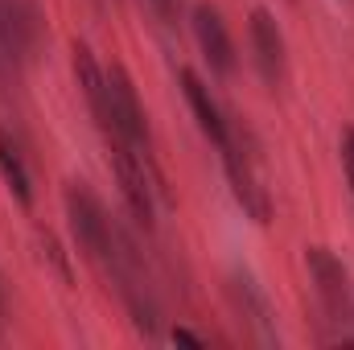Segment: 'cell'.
Instances as JSON below:
<instances>
[{"instance_id":"obj_1","label":"cell","mask_w":354,"mask_h":350,"mask_svg":"<svg viewBox=\"0 0 354 350\" xmlns=\"http://www.w3.org/2000/svg\"><path fill=\"white\" fill-rule=\"evenodd\" d=\"M62 206H66V219H71V231H75L79 248H83L95 264L107 268L111 256H115V248H120V235H115V227H111L103 202L91 194L83 181H71L66 194H62Z\"/></svg>"},{"instance_id":"obj_2","label":"cell","mask_w":354,"mask_h":350,"mask_svg":"<svg viewBox=\"0 0 354 350\" xmlns=\"http://www.w3.org/2000/svg\"><path fill=\"white\" fill-rule=\"evenodd\" d=\"M107 157H111V169L120 181V194L132 210V219L140 227H153L157 219V194H153V174H149V157H140L132 145H124L120 136H107Z\"/></svg>"},{"instance_id":"obj_3","label":"cell","mask_w":354,"mask_h":350,"mask_svg":"<svg viewBox=\"0 0 354 350\" xmlns=\"http://www.w3.org/2000/svg\"><path fill=\"white\" fill-rule=\"evenodd\" d=\"M107 95H111V128H107V136H120L140 157H149V149H153L149 111H145V103H140V95H136V87H132V79H128L124 66L107 71Z\"/></svg>"},{"instance_id":"obj_4","label":"cell","mask_w":354,"mask_h":350,"mask_svg":"<svg viewBox=\"0 0 354 350\" xmlns=\"http://www.w3.org/2000/svg\"><path fill=\"white\" fill-rule=\"evenodd\" d=\"M227 301H231V309L239 313V322L248 326V334L256 338V342H280V330H276V309H272V301H268V293L260 288V280L252 276V272H243V268H235L231 276H227Z\"/></svg>"},{"instance_id":"obj_5","label":"cell","mask_w":354,"mask_h":350,"mask_svg":"<svg viewBox=\"0 0 354 350\" xmlns=\"http://www.w3.org/2000/svg\"><path fill=\"white\" fill-rule=\"evenodd\" d=\"M194 42H198V50H202V58H206V66L214 71V75H235V42H231V29H227V21H223V12L214 8V4H194Z\"/></svg>"},{"instance_id":"obj_6","label":"cell","mask_w":354,"mask_h":350,"mask_svg":"<svg viewBox=\"0 0 354 350\" xmlns=\"http://www.w3.org/2000/svg\"><path fill=\"white\" fill-rule=\"evenodd\" d=\"M4 8V29H8V46L17 54V62H33L41 54V42H46V17H41V4L37 0H0Z\"/></svg>"},{"instance_id":"obj_7","label":"cell","mask_w":354,"mask_h":350,"mask_svg":"<svg viewBox=\"0 0 354 350\" xmlns=\"http://www.w3.org/2000/svg\"><path fill=\"white\" fill-rule=\"evenodd\" d=\"M218 153H223L231 194H235V202L243 206V214H252L256 223H268V219H272V202H268V190L260 185V177H256V169H252V161L243 157V149H239L235 140H227V149H218Z\"/></svg>"},{"instance_id":"obj_8","label":"cell","mask_w":354,"mask_h":350,"mask_svg":"<svg viewBox=\"0 0 354 350\" xmlns=\"http://www.w3.org/2000/svg\"><path fill=\"white\" fill-rule=\"evenodd\" d=\"M248 42H252V58H256V71L268 87H276L284 79V33L276 25V17L268 8H252V21H248Z\"/></svg>"},{"instance_id":"obj_9","label":"cell","mask_w":354,"mask_h":350,"mask_svg":"<svg viewBox=\"0 0 354 350\" xmlns=\"http://www.w3.org/2000/svg\"><path fill=\"white\" fill-rule=\"evenodd\" d=\"M177 83H181V95H185V103H189V111H194V120H198L202 136H206L214 149H227L231 128H227L223 107H218V99L210 95V87H206V83H202L189 66H181V71H177Z\"/></svg>"},{"instance_id":"obj_10","label":"cell","mask_w":354,"mask_h":350,"mask_svg":"<svg viewBox=\"0 0 354 350\" xmlns=\"http://www.w3.org/2000/svg\"><path fill=\"white\" fill-rule=\"evenodd\" d=\"M71 66H75V79H79V87H83V95H87V107H91V116H95V124H99V132L107 136V128H111L107 71L95 62L91 46H83V42H75V46H71Z\"/></svg>"},{"instance_id":"obj_11","label":"cell","mask_w":354,"mask_h":350,"mask_svg":"<svg viewBox=\"0 0 354 350\" xmlns=\"http://www.w3.org/2000/svg\"><path fill=\"white\" fill-rule=\"evenodd\" d=\"M305 268H309V280L317 284V293H322V301L330 305V309H342L346 305V297H351V272H346V264L338 260L330 248H305Z\"/></svg>"},{"instance_id":"obj_12","label":"cell","mask_w":354,"mask_h":350,"mask_svg":"<svg viewBox=\"0 0 354 350\" xmlns=\"http://www.w3.org/2000/svg\"><path fill=\"white\" fill-rule=\"evenodd\" d=\"M0 177H4V185L12 190V198H17L21 206H33V177L25 169L17 145H12L4 132H0Z\"/></svg>"},{"instance_id":"obj_13","label":"cell","mask_w":354,"mask_h":350,"mask_svg":"<svg viewBox=\"0 0 354 350\" xmlns=\"http://www.w3.org/2000/svg\"><path fill=\"white\" fill-rule=\"evenodd\" d=\"M21 71V62H17V54H12V46H8V29H4V8H0V79H8V75H17Z\"/></svg>"},{"instance_id":"obj_14","label":"cell","mask_w":354,"mask_h":350,"mask_svg":"<svg viewBox=\"0 0 354 350\" xmlns=\"http://www.w3.org/2000/svg\"><path fill=\"white\" fill-rule=\"evenodd\" d=\"M41 248H46V256H50V264L58 268V276H62V280H71V264H66V256H62V248H58V239H54L50 231L41 235Z\"/></svg>"},{"instance_id":"obj_15","label":"cell","mask_w":354,"mask_h":350,"mask_svg":"<svg viewBox=\"0 0 354 350\" xmlns=\"http://www.w3.org/2000/svg\"><path fill=\"white\" fill-rule=\"evenodd\" d=\"M338 153H342V169H346V181H351V190H354V128H342Z\"/></svg>"},{"instance_id":"obj_16","label":"cell","mask_w":354,"mask_h":350,"mask_svg":"<svg viewBox=\"0 0 354 350\" xmlns=\"http://www.w3.org/2000/svg\"><path fill=\"white\" fill-rule=\"evenodd\" d=\"M169 342H174V347H194V350L206 347V338H198V334L185 330V326H174V330H169Z\"/></svg>"},{"instance_id":"obj_17","label":"cell","mask_w":354,"mask_h":350,"mask_svg":"<svg viewBox=\"0 0 354 350\" xmlns=\"http://www.w3.org/2000/svg\"><path fill=\"white\" fill-rule=\"evenodd\" d=\"M149 8H153L161 21H174L177 17V0H149Z\"/></svg>"},{"instance_id":"obj_18","label":"cell","mask_w":354,"mask_h":350,"mask_svg":"<svg viewBox=\"0 0 354 350\" xmlns=\"http://www.w3.org/2000/svg\"><path fill=\"white\" fill-rule=\"evenodd\" d=\"M4 309H8V293H4V276H0V317H4Z\"/></svg>"}]
</instances>
